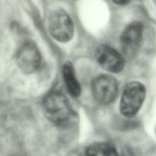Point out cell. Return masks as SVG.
I'll return each instance as SVG.
<instances>
[{"mask_svg": "<svg viewBox=\"0 0 156 156\" xmlns=\"http://www.w3.org/2000/svg\"><path fill=\"white\" fill-rule=\"evenodd\" d=\"M43 111L46 118L58 127H66L71 122L73 112L67 98L62 93L52 92L44 99Z\"/></svg>", "mask_w": 156, "mask_h": 156, "instance_id": "6da1fadb", "label": "cell"}, {"mask_svg": "<svg viewBox=\"0 0 156 156\" xmlns=\"http://www.w3.org/2000/svg\"><path fill=\"white\" fill-rule=\"evenodd\" d=\"M146 90L144 85L138 81L129 82L124 87L119 103L121 113L131 118L137 114L144 101Z\"/></svg>", "mask_w": 156, "mask_h": 156, "instance_id": "7a4b0ae2", "label": "cell"}, {"mask_svg": "<svg viewBox=\"0 0 156 156\" xmlns=\"http://www.w3.org/2000/svg\"><path fill=\"white\" fill-rule=\"evenodd\" d=\"M119 90L118 80L110 74H101L92 82L91 91L94 99L102 105L112 103Z\"/></svg>", "mask_w": 156, "mask_h": 156, "instance_id": "3957f363", "label": "cell"}, {"mask_svg": "<svg viewBox=\"0 0 156 156\" xmlns=\"http://www.w3.org/2000/svg\"><path fill=\"white\" fill-rule=\"evenodd\" d=\"M48 27L52 37L60 42L69 41L74 34V25L71 18L62 10H55L50 15Z\"/></svg>", "mask_w": 156, "mask_h": 156, "instance_id": "277c9868", "label": "cell"}, {"mask_svg": "<svg viewBox=\"0 0 156 156\" xmlns=\"http://www.w3.org/2000/svg\"><path fill=\"white\" fill-rule=\"evenodd\" d=\"M143 25L135 21L129 24L122 31L120 38V45L124 57L131 58L137 53L142 40Z\"/></svg>", "mask_w": 156, "mask_h": 156, "instance_id": "5b68a950", "label": "cell"}, {"mask_svg": "<svg viewBox=\"0 0 156 156\" xmlns=\"http://www.w3.org/2000/svg\"><path fill=\"white\" fill-rule=\"evenodd\" d=\"M95 57L99 65L110 73H118L124 68L123 55L110 46L104 44L99 46L95 52Z\"/></svg>", "mask_w": 156, "mask_h": 156, "instance_id": "8992f818", "label": "cell"}, {"mask_svg": "<svg viewBox=\"0 0 156 156\" xmlns=\"http://www.w3.org/2000/svg\"><path fill=\"white\" fill-rule=\"evenodd\" d=\"M16 61L20 69L26 73L35 71L41 63V55L37 46L28 41L23 43L16 52Z\"/></svg>", "mask_w": 156, "mask_h": 156, "instance_id": "52a82bcc", "label": "cell"}, {"mask_svg": "<svg viewBox=\"0 0 156 156\" xmlns=\"http://www.w3.org/2000/svg\"><path fill=\"white\" fill-rule=\"evenodd\" d=\"M81 156H119L115 147L107 141H94L87 145Z\"/></svg>", "mask_w": 156, "mask_h": 156, "instance_id": "ba28073f", "label": "cell"}, {"mask_svg": "<svg viewBox=\"0 0 156 156\" xmlns=\"http://www.w3.org/2000/svg\"><path fill=\"white\" fill-rule=\"evenodd\" d=\"M62 74L65 85L70 93L74 97H78L81 93V87L77 81L74 68L70 63H65L62 68Z\"/></svg>", "mask_w": 156, "mask_h": 156, "instance_id": "9c48e42d", "label": "cell"}, {"mask_svg": "<svg viewBox=\"0 0 156 156\" xmlns=\"http://www.w3.org/2000/svg\"><path fill=\"white\" fill-rule=\"evenodd\" d=\"M116 4H119V5H126V4H127L129 3V1H115V2Z\"/></svg>", "mask_w": 156, "mask_h": 156, "instance_id": "30bf717a", "label": "cell"}]
</instances>
